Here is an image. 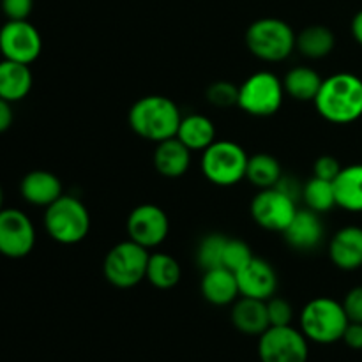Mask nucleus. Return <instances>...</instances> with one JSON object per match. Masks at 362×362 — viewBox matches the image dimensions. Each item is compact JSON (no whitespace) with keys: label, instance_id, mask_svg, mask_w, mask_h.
Segmentation results:
<instances>
[{"label":"nucleus","instance_id":"obj_1","mask_svg":"<svg viewBox=\"0 0 362 362\" xmlns=\"http://www.w3.org/2000/svg\"><path fill=\"white\" fill-rule=\"evenodd\" d=\"M313 103L327 122H356L362 117V80L352 73L332 74L322 81Z\"/></svg>","mask_w":362,"mask_h":362},{"label":"nucleus","instance_id":"obj_2","mask_svg":"<svg viewBox=\"0 0 362 362\" xmlns=\"http://www.w3.org/2000/svg\"><path fill=\"white\" fill-rule=\"evenodd\" d=\"M129 126L140 138L148 141H165L177 136L182 120L180 110L166 95H144L129 110Z\"/></svg>","mask_w":362,"mask_h":362},{"label":"nucleus","instance_id":"obj_3","mask_svg":"<svg viewBox=\"0 0 362 362\" xmlns=\"http://www.w3.org/2000/svg\"><path fill=\"white\" fill-rule=\"evenodd\" d=\"M349 324L343 303L331 297H317L300 311V331L310 341L320 345H331L343 339Z\"/></svg>","mask_w":362,"mask_h":362},{"label":"nucleus","instance_id":"obj_4","mask_svg":"<svg viewBox=\"0 0 362 362\" xmlns=\"http://www.w3.org/2000/svg\"><path fill=\"white\" fill-rule=\"evenodd\" d=\"M45 228L55 243L73 246L81 243L90 230V214L81 200L62 194L46 207Z\"/></svg>","mask_w":362,"mask_h":362},{"label":"nucleus","instance_id":"obj_5","mask_svg":"<svg viewBox=\"0 0 362 362\" xmlns=\"http://www.w3.org/2000/svg\"><path fill=\"white\" fill-rule=\"evenodd\" d=\"M297 35L279 18H260L247 27L246 45L255 57L265 62H281L296 49Z\"/></svg>","mask_w":362,"mask_h":362},{"label":"nucleus","instance_id":"obj_6","mask_svg":"<svg viewBox=\"0 0 362 362\" xmlns=\"http://www.w3.org/2000/svg\"><path fill=\"white\" fill-rule=\"evenodd\" d=\"M250 156L232 140H216L202 152V172L211 184L230 187L246 179Z\"/></svg>","mask_w":362,"mask_h":362},{"label":"nucleus","instance_id":"obj_7","mask_svg":"<svg viewBox=\"0 0 362 362\" xmlns=\"http://www.w3.org/2000/svg\"><path fill=\"white\" fill-rule=\"evenodd\" d=\"M148 257L151 253L147 247L131 239L115 244L106 253L103 264L106 281L117 288H133L147 276Z\"/></svg>","mask_w":362,"mask_h":362},{"label":"nucleus","instance_id":"obj_8","mask_svg":"<svg viewBox=\"0 0 362 362\" xmlns=\"http://www.w3.org/2000/svg\"><path fill=\"white\" fill-rule=\"evenodd\" d=\"M285 99L283 81L271 71L251 74L239 87L240 110L253 117H271L278 113Z\"/></svg>","mask_w":362,"mask_h":362},{"label":"nucleus","instance_id":"obj_9","mask_svg":"<svg viewBox=\"0 0 362 362\" xmlns=\"http://www.w3.org/2000/svg\"><path fill=\"white\" fill-rule=\"evenodd\" d=\"M258 338V357L262 362H308L310 357V339L292 325H271Z\"/></svg>","mask_w":362,"mask_h":362},{"label":"nucleus","instance_id":"obj_10","mask_svg":"<svg viewBox=\"0 0 362 362\" xmlns=\"http://www.w3.org/2000/svg\"><path fill=\"white\" fill-rule=\"evenodd\" d=\"M297 211L296 198L278 186L260 189L251 200V216L255 223L269 232H285Z\"/></svg>","mask_w":362,"mask_h":362},{"label":"nucleus","instance_id":"obj_11","mask_svg":"<svg viewBox=\"0 0 362 362\" xmlns=\"http://www.w3.org/2000/svg\"><path fill=\"white\" fill-rule=\"evenodd\" d=\"M41 49V34L28 20H7L0 28V53L4 59L30 66L39 59Z\"/></svg>","mask_w":362,"mask_h":362},{"label":"nucleus","instance_id":"obj_12","mask_svg":"<svg viewBox=\"0 0 362 362\" xmlns=\"http://www.w3.org/2000/svg\"><path fill=\"white\" fill-rule=\"evenodd\" d=\"M126 226L131 240L152 250L165 243L168 237L170 219L158 205L141 204L131 211Z\"/></svg>","mask_w":362,"mask_h":362},{"label":"nucleus","instance_id":"obj_13","mask_svg":"<svg viewBox=\"0 0 362 362\" xmlns=\"http://www.w3.org/2000/svg\"><path fill=\"white\" fill-rule=\"evenodd\" d=\"M35 228L30 218L18 209L0 211V255L23 258L34 250Z\"/></svg>","mask_w":362,"mask_h":362},{"label":"nucleus","instance_id":"obj_14","mask_svg":"<svg viewBox=\"0 0 362 362\" xmlns=\"http://www.w3.org/2000/svg\"><path fill=\"white\" fill-rule=\"evenodd\" d=\"M237 283H239L240 297L250 299L269 300L274 297L278 290V276L272 265L262 258L253 257V260L237 272Z\"/></svg>","mask_w":362,"mask_h":362},{"label":"nucleus","instance_id":"obj_15","mask_svg":"<svg viewBox=\"0 0 362 362\" xmlns=\"http://www.w3.org/2000/svg\"><path fill=\"white\" fill-rule=\"evenodd\" d=\"M290 247L297 251H313L322 244L325 228L322 225L320 214L311 209H299L296 218L283 232Z\"/></svg>","mask_w":362,"mask_h":362},{"label":"nucleus","instance_id":"obj_16","mask_svg":"<svg viewBox=\"0 0 362 362\" xmlns=\"http://www.w3.org/2000/svg\"><path fill=\"white\" fill-rule=\"evenodd\" d=\"M331 262L341 271H357L362 267V228L345 226L334 233L329 244Z\"/></svg>","mask_w":362,"mask_h":362},{"label":"nucleus","instance_id":"obj_17","mask_svg":"<svg viewBox=\"0 0 362 362\" xmlns=\"http://www.w3.org/2000/svg\"><path fill=\"white\" fill-rule=\"evenodd\" d=\"M20 193L25 202L37 207H48L62 197V182L59 177L46 170H34L21 179Z\"/></svg>","mask_w":362,"mask_h":362},{"label":"nucleus","instance_id":"obj_18","mask_svg":"<svg viewBox=\"0 0 362 362\" xmlns=\"http://www.w3.org/2000/svg\"><path fill=\"white\" fill-rule=\"evenodd\" d=\"M232 324L243 334L262 336L271 327L267 313V300L240 297L239 300L233 303Z\"/></svg>","mask_w":362,"mask_h":362},{"label":"nucleus","instance_id":"obj_19","mask_svg":"<svg viewBox=\"0 0 362 362\" xmlns=\"http://www.w3.org/2000/svg\"><path fill=\"white\" fill-rule=\"evenodd\" d=\"M200 288L204 299L214 306H228L235 303L237 297L240 296L235 272L225 267L204 271Z\"/></svg>","mask_w":362,"mask_h":362},{"label":"nucleus","instance_id":"obj_20","mask_svg":"<svg viewBox=\"0 0 362 362\" xmlns=\"http://www.w3.org/2000/svg\"><path fill=\"white\" fill-rule=\"evenodd\" d=\"M191 151L177 136L159 141L154 152V166L163 177L177 179L189 170Z\"/></svg>","mask_w":362,"mask_h":362},{"label":"nucleus","instance_id":"obj_21","mask_svg":"<svg viewBox=\"0 0 362 362\" xmlns=\"http://www.w3.org/2000/svg\"><path fill=\"white\" fill-rule=\"evenodd\" d=\"M34 76L28 64L4 59L0 62V98L9 103L21 101L30 92Z\"/></svg>","mask_w":362,"mask_h":362},{"label":"nucleus","instance_id":"obj_22","mask_svg":"<svg viewBox=\"0 0 362 362\" xmlns=\"http://www.w3.org/2000/svg\"><path fill=\"white\" fill-rule=\"evenodd\" d=\"M177 138L189 148L191 152H204L209 145L216 141V127L209 117L202 113H191L182 117L177 131Z\"/></svg>","mask_w":362,"mask_h":362},{"label":"nucleus","instance_id":"obj_23","mask_svg":"<svg viewBox=\"0 0 362 362\" xmlns=\"http://www.w3.org/2000/svg\"><path fill=\"white\" fill-rule=\"evenodd\" d=\"M338 207L349 212H362V165H350L334 179Z\"/></svg>","mask_w":362,"mask_h":362},{"label":"nucleus","instance_id":"obj_24","mask_svg":"<svg viewBox=\"0 0 362 362\" xmlns=\"http://www.w3.org/2000/svg\"><path fill=\"white\" fill-rule=\"evenodd\" d=\"M320 74L315 69L308 66L293 67L286 73L285 80H283V87H285V94L290 98L297 99V101H315L318 95V90L322 87Z\"/></svg>","mask_w":362,"mask_h":362},{"label":"nucleus","instance_id":"obj_25","mask_svg":"<svg viewBox=\"0 0 362 362\" xmlns=\"http://www.w3.org/2000/svg\"><path fill=\"white\" fill-rule=\"evenodd\" d=\"M336 37L325 25H310L297 35L296 48L308 59H324L334 49Z\"/></svg>","mask_w":362,"mask_h":362},{"label":"nucleus","instance_id":"obj_26","mask_svg":"<svg viewBox=\"0 0 362 362\" xmlns=\"http://www.w3.org/2000/svg\"><path fill=\"white\" fill-rule=\"evenodd\" d=\"M283 177L281 165L274 156L267 152H258L247 159L246 179L258 189H267V187L278 186Z\"/></svg>","mask_w":362,"mask_h":362},{"label":"nucleus","instance_id":"obj_27","mask_svg":"<svg viewBox=\"0 0 362 362\" xmlns=\"http://www.w3.org/2000/svg\"><path fill=\"white\" fill-rule=\"evenodd\" d=\"M180 271L179 262L173 257L166 253H152L148 257V265H147V279L152 286L159 290H170L175 285H179Z\"/></svg>","mask_w":362,"mask_h":362},{"label":"nucleus","instance_id":"obj_28","mask_svg":"<svg viewBox=\"0 0 362 362\" xmlns=\"http://www.w3.org/2000/svg\"><path fill=\"white\" fill-rule=\"evenodd\" d=\"M303 200L308 205V209L318 212V214L332 211L338 205L336 204L334 182L318 179V177L313 175L303 186Z\"/></svg>","mask_w":362,"mask_h":362},{"label":"nucleus","instance_id":"obj_29","mask_svg":"<svg viewBox=\"0 0 362 362\" xmlns=\"http://www.w3.org/2000/svg\"><path fill=\"white\" fill-rule=\"evenodd\" d=\"M228 243V237L223 233H209L200 240L197 250V260L204 271L223 267V258H225V247Z\"/></svg>","mask_w":362,"mask_h":362},{"label":"nucleus","instance_id":"obj_30","mask_svg":"<svg viewBox=\"0 0 362 362\" xmlns=\"http://www.w3.org/2000/svg\"><path fill=\"white\" fill-rule=\"evenodd\" d=\"M253 251L244 240L230 239L228 237V243H226L225 247V258H223V267L237 274L240 269H244L253 260Z\"/></svg>","mask_w":362,"mask_h":362},{"label":"nucleus","instance_id":"obj_31","mask_svg":"<svg viewBox=\"0 0 362 362\" xmlns=\"http://www.w3.org/2000/svg\"><path fill=\"white\" fill-rule=\"evenodd\" d=\"M207 101L216 108H232L239 105V87L226 80L214 81L207 88Z\"/></svg>","mask_w":362,"mask_h":362},{"label":"nucleus","instance_id":"obj_32","mask_svg":"<svg viewBox=\"0 0 362 362\" xmlns=\"http://www.w3.org/2000/svg\"><path fill=\"white\" fill-rule=\"evenodd\" d=\"M267 313L269 322H271V325H274V327H279V325H292L293 308L286 299H281V297H271V299L267 300Z\"/></svg>","mask_w":362,"mask_h":362},{"label":"nucleus","instance_id":"obj_33","mask_svg":"<svg viewBox=\"0 0 362 362\" xmlns=\"http://www.w3.org/2000/svg\"><path fill=\"white\" fill-rule=\"evenodd\" d=\"M341 170H343L341 163H339L336 158H332V156H320V158L315 161V166H313L315 177L324 180H331V182H334V179L339 175Z\"/></svg>","mask_w":362,"mask_h":362},{"label":"nucleus","instance_id":"obj_34","mask_svg":"<svg viewBox=\"0 0 362 362\" xmlns=\"http://www.w3.org/2000/svg\"><path fill=\"white\" fill-rule=\"evenodd\" d=\"M7 20H27L34 9V0H0Z\"/></svg>","mask_w":362,"mask_h":362},{"label":"nucleus","instance_id":"obj_35","mask_svg":"<svg viewBox=\"0 0 362 362\" xmlns=\"http://www.w3.org/2000/svg\"><path fill=\"white\" fill-rule=\"evenodd\" d=\"M343 308H345V313L350 322L362 324V286H356L346 293Z\"/></svg>","mask_w":362,"mask_h":362},{"label":"nucleus","instance_id":"obj_36","mask_svg":"<svg viewBox=\"0 0 362 362\" xmlns=\"http://www.w3.org/2000/svg\"><path fill=\"white\" fill-rule=\"evenodd\" d=\"M343 341L352 350H362V324L359 322H350L343 334Z\"/></svg>","mask_w":362,"mask_h":362},{"label":"nucleus","instance_id":"obj_37","mask_svg":"<svg viewBox=\"0 0 362 362\" xmlns=\"http://www.w3.org/2000/svg\"><path fill=\"white\" fill-rule=\"evenodd\" d=\"M13 108H11V103L6 99L0 98V133L7 131L13 124Z\"/></svg>","mask_w":362,"mask_h":362},{"label":"nucleus","instance_id":"obj_38","mask_svg":"<svg viewBox=\"0 0 362 362\" xmlns=\"http://www.w3.org/2000/svg\"><path fill=\"white\" fill-rule=\"evenodd\" d=\"M352 35L357 42L362 46V11L354 16L352 20Z\"/></svg>","mask_w":362,"mask_h":362},{"label":"nucleus","instance_id":"obj_39","mask_svg":"<svg viewBox=\"0 0 362 362\" xmlns=\"http://www.w3.org/2000/svg\"><path fill=\"white\" fill-rule=\"evenodd\" d=\"M4 209V191H2V186H0V211Z\"/></svg>","mask_w":362,"mask_h":362}]
</instances>
